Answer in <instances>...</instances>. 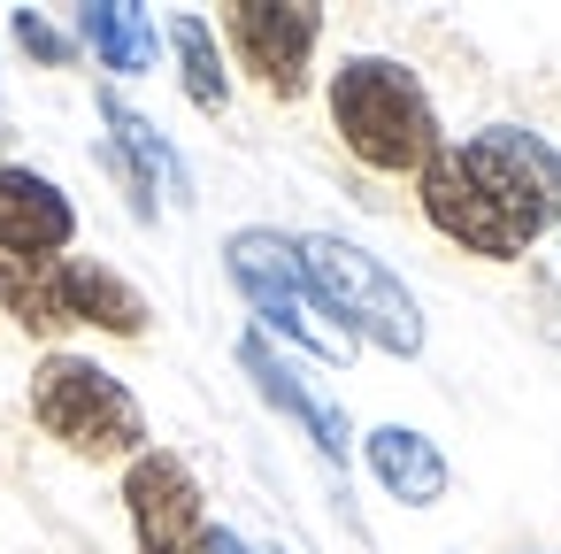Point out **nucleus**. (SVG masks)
I'll list each match as a JSON object with an SVG mask.
<instances>
[{
  "label": "nucleus",
  "mask_w": 561,
  "mask_h": 554,
  "mask_svg": "<svg viewBox=\"0 0 561 554\" xmlns=\"http://www.w3.org/2000/svg\"><path fill=\"white\" fill-rule=\"evenodd\" d=\"M224 270H231V285L254 301V316L270 324V331H285L293 347H308V354H323V362H346V339L323 324V308L308 301V278H300V247L285 239V231H231L224 239Z\"/></svg>",
  "instance_id": "5"
},
{
  "label": "nucleus",
  "mask_w": 561,
  "mask_h": 554,
  "mask_svg": "<svg viewBox=\"0 0 561 554\" xmlns=\"http://www.w3.org/2000/svg\"><path fill=\"white\" fill-rule=\"evenodd\" d=\"M423 216L477 262H515L561 224V147L523 124H484L423 162Z\"/></svg>",
  "instance_id": "1"
},
{
  "label": "nucleus",
  "mask_w": 561,
  "mask_h": 554,
  "mask_svg": "<svg viewBox=\"0 0 561 554\" xmlns=\"http://www.w3.org/2000/svg\"><path fill=\"white\" fill-rule=\"evenodd\" d=\"M201 554H254V546H247L239 531H224V523H208V546H201Z\"/></svg>",
  "instance_id": "17"
},
{
  "label": "nucleus",
  "mask_w": 561,
  "mask_h": 554,
  "mask_svg": "<svg viewBox=\"0 0 561 554\" xmlns=\"http://www.w3.org/2000/svg\"><path fill=\"white\" fill-rule=\"evenodd\" d=\"M224 39H231L239 70L262 93L300 101L316 39H323V9H308V0H231V9H224Z\"/></svg>",
  "instance_id": "6"
},
{
  "label": "nucleus",
  "mask_w": 561,
  "mask_h": 554,
  "mask_svg": "<svg viewBox=\"0 0 561 554\" xmlns=\"http://www.w3.org/2000/svg\"><path fill=\"white\" fill-rule=\"evenodd\" d=\"M170 47H178V63H185V101L208 109V116H224V109H231V78H224V55H216V32H208L201 16H178V24H170Z\"/></svg>",
  "instance_id": "14"
},
{
  "label": "nucleus",
  "mask_w": 561,
  "mask_h": 554,
  "mask_svg": "<svg viewBox=\"0 0 561 554\" xmlns=\"http://www.w3.org/2000/svg\"><path fill=\"white\" fill-rule=\"evenodd\" d=\"M369 477L392 493V500H408V508H431V500H446V454H438V439H423V431H408V423H377L369 431Z\"/></svg>",
  "instance_id": "11"
},
{
  "label": "nucleus",
  "mask_w": 561,
  "mask_h": 554,
  "mask_svg": "<svg viewBox=\"0 0 561 554\" xmlns=\"http://www.w3.org/2000/svg\"><path fill=\"white\" fill-rule=\"evenodd\" d=\"M101 116H108V132H116V155H124L131 170H147V178L162 170L178 193L193 185V178H185V162H178V147H170V139H162V132L139 116V109H124V93H101Z\"/></svg>",
  "instance_id": "15"
},
{
  "label": "nucleus",
  "mask_w": 561,
  "mask_h": 554,
  "mask_svg": "<svg viewBox=\"0 0 561 554\" xmlns=\"http://www.w3.org/2000/svg\"><path fill=\"white\" fill-rule=\"evenodd\" d=\"M70 278H78V324H93L108 339H139L147 331V293L124 285L108 262H78L70 255Z\"/></svg>",
  "instance_id": "13"
},
{
  "label": "nucleus",
  "mask_w": 561,
  "mask_h": 554,
  "mask_svg": "<svg viewBox=\"0 0 561 554\" xmlns=\"http://www.w3.org/2000/svg\"><path fill=\"white\" fill-rule=\"evenodd\" d=\"M0 308H9L32 339L78 331V278H70V255H55V262H0Z\"/></svg>",
  "instance_id": "10"
},
{
  "label": "nucleus",
  "mask_w": 561,
  "mask_h": 554,
  "mask_svg": "<svg viewBox=\"0 0 561 554\" xmlns=\"http://www.w3.org/2000/svg\"><path fill=\"white\" fill-rule=\"evenodd\" d=\"M124 508H131V531H139L147 554H201V546H208V493H201V477H193L178 454H162V446L131 454V470H124Z\"/></svg>",
  "instance_id": "7"
},
{
  "label": "nucleus",
  "mask_w": 561,
  "mask_h": 554,
  "mask_svg": "<svg viewBox=\"0 0 561 554\" xmlns=\"http://www.w3.org/2000/svg\"><path fill=\"white\" fill-rule=\"evenodd\" d=\"M293 247H300L308 301L323 316H339V339H369L385 354H423V308L369 247H354L339 231H308Z\"/></svg>",
  "instance_id": "3"
},
{
  "label": "nucleus",
  "mask_w": 561,
  "mask_h": 554,
  "mask_svg": "<svg viewBox=\"0 0 561 554\" xmlns=\"http://www.w3.org/2000/svg\"><path fill=\"white\" fill-rule=\"evenodd\" d=\"M331 132L339 147L377 170V178H423V162L446 147L438 139V109L423 93V78L392 55H346L331 70Z\"/></svg>",
  "instance_id": "2"
},
{
  "label": "nucleus",
  "mask_w": 561,
  "mask_h": 554,
  "mask_svg": "<svg viewBox=\"0 0 561 554\" xmlns=\"http://www.w3.org/2000/svg\"><path fill=\"white\" fill-rule=\"evenodd\" d=\"M32 423L47 439H62L78 462H131V454H147V408L93 354H47L32 370Z\"/></svg>",
  "instance_id": "4"
},
{
  "label": "nucleus",
  "mask_w": 561,
  "mask_h": 554,
  "mask_svg": "<svg viewBox=\"0 0 561 554\" xmlns=\"http://www.w3.org/2000/svg\"><path fill=\"white\" fill-rule=\"evenodd\" d=\"M78 239V208L55 178L0 162V262H55Z\"/></svg>",
  "instance_id": "8"
},
{
  "label": "nucleus",
  "mask_w": 561,
  "mask_h": 554,
  "mask_svg": "<svg viewBox=\"0 0 561 554\" xmlns=\"http://www.w3.org/2000/svg\"><path fill=\"white\" fill-rule=\"evenodd\" d=\"M239 370L254 377V393H262L277 416H293V423H300V431H308L331 462H346V416H339L331 400H316V393L300 385V370H293V362H285L262 331H247V339H239Z\"/></svg>",
  "instance_id": "9"
},
{
  "label": "nucleus",
  "mask_w": 561,
  "mask_h": 554,
  "mask_svg": "<svg viewBox=\"0 0 561 554\" xmlns=\"http://www.w3.org/2000/svg\"><path fill=\"white\" fill-rule=\"evenodd\" d=\"M9 32H16V47H24V55H39V63H70V39H62L39 9H16V16H9Z\"/></svg>",
  "instance_id": "16"
},
{
  "label": "nucleus",
  "mask_w": 561,
  "mask_h": 554,
  "mask_svg": "<svg viewBox=\"0 0 561 554\" xmlns=\"http://www.w3.org/2000/svg\"><path fill=\"white\" fill-rule=\"evenodd\" d=\"M78 39H85L116 78L154 70V47H162L154 16H147V9H124V0H93V9H78Z\"/></svg>",
  "instance_id": "12"
}]
</instances>
